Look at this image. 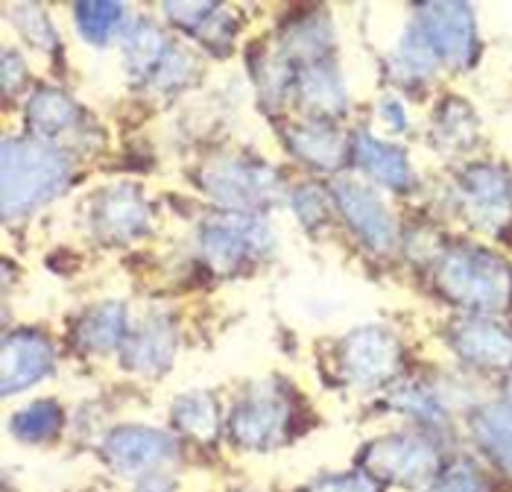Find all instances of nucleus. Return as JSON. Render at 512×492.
<instances>
[{
    "mask_svg": "<svg viewBox=\"0 0 512 492\" xmlns=\"http://www.w3.org/2000/svg\"><path fill=\"white\" fill-rule=\"evenodd\" d=\"M264 235L267 232L258 229V223H249L243 217H220L205 229L202 246L214 267L232 270L246 252H252L258 246V241H267Z\"/></svg>",
    "mask_w": 512,
    "mask_h": 492,
    "instance_id": "nucleus-9",
    "label": "nucleus"
},
{
    "mask_svg": "<svg viewBox=\"0 0 512 492\" xmlns=\"http://www.w3.org/2000/svg\"><path fill=\"white\" fill-rule=\"evenodd\" d=\"M431 492H480V484L474 481L472 475H454V478L442 481V484Z\"/></svg>",
    "mask_w": 512,
    "mask_h": 492,
    "instance_id": "nucleus-25",
    "label": "nucleus"
},
{
    "mask_svg": "<svg viewBox=\"0 0 512 492\" xmlns=\"http://www.w3.org/2000/svg\"><path fill=\"white\" fill-rule=\"evenodd\" d=\"M290 147L299 159L314 167H337L346 153L343 138L328 126H299L296 132H290Z\"/></svg>",
    "mask_w": 512,
    "mask_h": 492,
    "instance_id": "nucleus-13",
    "label": "nucleus"
},
{
    "mask_svg": "<svg viewBox=\"0 0 512 492\" xmlns=\"http://www.w3.org/2000/svg\"><path fill=\"white\" fill-rule=\"evenodd\" d=\"M79 27L91 41H106L109 33L115 30L120 18V6L112 3H85L77 9Z\"/></svg>",
    "mask_w": 512,
    "mask_h": 492,
    "instance_id": "nucleus-22",
    "label": "nucleus"
},
{
    "mask_svg": "<svg viewBox=\"0 0 512 492\" xmlns=\"http://www.w3.org/2000/svg\"><path fill=\"white\" fill-rule=\"evenodd\" d=\"M53 367L50 343L36 331H18L3 343V393L36 384Z\"/></svg>",
    "mask_w": 512,
    "mask_h": 492,
    "instance_id": "nucleus-7",
    "label": "nucleus"
},
{
    "mask_svg": "<svg viewBox=\"0 0 512 492\" xmlns=\"http://www.w3.org/2000/svg\"><path fill=\"white\" fill-rule=\"evenodd\" d=\"M337 203L346 211V220L355 226L369 244H390V238H393L390 217H387V211L381 208V203L366 188H360L357 182H340L337 185Z\"/></svg>",
    "mask_w": 512,
    "mask_h": 492,
    "instance_id": "nucleus-10",
    "label": "nucleus"
},
{
    "mask_svg": "<svg viewBox=\"0 0 512 492\" xmlns=\"http://www.w3.org/2000/svg\"><path fill=\"white\" fill-rule=\"evenodd\" d=\"M369 466L398 484H419L436 466V449L419 437H390L369 449Z\"/></svg>",
    "mask_w": 512,
    "mask_h": 492,
    "instance_id": "nucleus-4",
    "label": "nucleus"
},
{
    "mask_svg": "<svg viewBox=\"0 0 512 492\" xmlns=\"http://www.w3.org/2000/svg\"><path fill=\"white\" fill-rule=\"evenodd\" d=\"M120 334H123V308L115 302H106L100 308H94L82 326H79V343L85 349H97L106 352L112 346H118Z\"/></svg>",
    "mask_w": 512,
    "mask_h": 492,
    "instance_id": "nucleus-16",
    "label": "nucleus"
},
{
    "mask_svg": "<svg viewBox=\"0 0 512 492\" xmlns=\"http://www.w3.org/2000/svg\"><path fill=\"white\" fill-rule=\"evenodd\" d=\"M170 355H173L170 328L153 323V326L144 328L135 337V343L129 346V367L141 369V372H158V369L167 367Z\"/></svg>",
    "mask_w": 512,
    "mask_h": 492,
    "instance_id": "nucleus-15",
    "label": "nucleus"
},
{
    "mask_svg": "<svg viewBox=\"0 0 512 492\" xmlns=\"http://www.w3.org/2000/svg\"><path fill=\"white\" fill-rule=\"evenodd\" d=\"M445 293L472 308H504L512 296V273L492 255L460 252L442 264Z\"/></svg>",
    "mask_w": 512,
    "mask_h": 492,
    "instance_id": "nucleus-2",
    "label": "nucleus"
},
{
    "mask_svg": "<svg viewBox=\"0 0 512 492\" xmlns=\"http://www.w3.org/2000/svg\"><path fill=\"white\" fill-rule=\"evenodd\" d=\"M322 197L316 194L314 188H302L299 194H296V211H299V217L305 220V223H316L319 217H322Z\"/></svg>",
    "mask_w": 512,
    "mask_h": 492,
    "instance_id": "nucleus-24",
    "label": "nucleus"
},
{
    "mask_svg": "<svg viewBox=\"0 0 512 492\" xmlns=\"http://www.w3.org/2000/svg\"><path fill=\"white\" fill-rule=\"evenodd\" d=\"M205 185L226 203L258 205L273 197L276 176L261 164L217 162L205 170Z\"/></svg>",
    "mask_w": 512,
    "mask_h": 492,
    "instance_id": "nucleus-6",
    "label": "nucleus"
},
{
    "mask_svg": "<svg viewBox=\"0 0 512 492\" xmlns=\"http://www.w3.org/2000/svg\"><path fill=\"white\" fill-rule=\"evenodd\" d=\"M144 205L141 197L129 188H118V191H109L100 205H97V223L106 235H120V238H129L135 235L141 226H144Z\"/></svg>",
    "mask_w": 512,
    "mask_h": 492,
    "instance_id": "nucleus-12",
    "label": "nucleus"
},
{
    "mask_svg": "<svg viewBox=\"0 0 512 492\" xmlns=\"http://www.w3.org/2000/svg\"><path fill=\"white\" fill-rule=\"evenodd\" d=\"M74 115H77V106L62 91H39L30 103V123L41 135L68 129L74 123Z\"/></svg>",
    "mask_w": 512,
    "mask_h": 492,
    "instance_id": "nucleus-18",
    "label": "nucleus"
},
{
    "mask_svg": "<svg viewBox=\"0 0 512 492\" xmlns=\"http://www.w3.org/2000/svg\"><path fill=\"white\" fill-rule=\"evenodd\" d=\"M173 416H176L179 428H182L185 434L197 437V440H214V434H217V422H220L217 405H214V399L205 396V393L182 396L176 410H173Z\"/></svg>",
    "mask_w": 512,
    "mask_h": 492,
    "instance_id": "nucleus-17",
    "label": "nucleus"
},
{
    "mask_svg": "<svg viewBox=\"0 0 512 492\" xmlns=\"http://www.w3.org/2000/svg\"><path fill=\"white\" fill-rule=\"evenodd\" d=\"M15 437L27 440V443H41L50 440L59 428H62V410L53 402H36L27 410H21L15 416Z\"/></svg>",
    "mask_w": 512,
    "mask_h": 492,
    "instance_id": "nucleus-20",
    "label": "nucleus"
},
{
    "mask_svg": "<svg viewBox=\"0 0 512 492\" xmlns=\"http://www.w3.org/2000/svg\"><path fill=\"white\" fill-rule=\"evenodd\" d=\"M141 492H170V484L167 481H153V484H147Z\"/></svg>",
    "mask_w": 512,
    "mask_h": 492,
    "instance_id": "nucleus-26",
    "label": "nucleus"
},
{
    "mask_svg": "<svg viewBox=\"0 0 512 492\" xmlns=\"http://www.w3.org/2000/svg\"><path fill=\"white\" fill-rule=\"evenodd\" d=\"M287 405L276 393L246 399L229 419V434L246 449L276 446L287 428Z\"/></svg>",
    "mask_w": 512,
    "mask_h": 492,
    "instance_id": "nucleus-3",
    "label": "nucleus"
},
{
    "mask_svg": "<svg viewBox=\"0 0 512 492\" xmlns=\"http://www.w3.org/2000/svg\"><path fill=\"white\" fill-rule=\"evenodd\" d=\"M474 431L483 449L507 472H512V408H504V405L483 408L474 419Z\"/></svg>",
    "mask_w": 512,
    "mask_h": 492,
    "instance_id": "nucleus-14",
    "label": "nucleus"
},
{
    "mask_svg": "<svg viewBox=\"0 0 512 492\" xmlns=\"http://www.w3.org/2000/svg\"><path fill=\"white\" fill-rule=\"evenodd\" d=\"M173 440L156 428L129 425L118 428L106 440V457L120 472H147L173 457Z\"/></svg>",
    "mask_w": 512,
    "mask_h": 492,
    "instance_id": "nucleus-5",
    "label": "nucleus"
},
{
    "mask_svg": "<svg viewBox=\"0 0 512 492\" xmlns=\"http://www.w3.org/2000/svg\"><path fill=\"white\" fill-rule=\"evenodd\" d=\"M434 12L439 18L431 21V33H434L439 50L448 59L463 56L466 44H469V21H463V9L460 6H436Z\"/></svg>",
    "mask_w": 512,
    "mask_h": 492,
    "instance_id": "nucleus-19",
    "label": "nucleus"
},
{
    "mask_svg": "<svg viewBox=\"0 0 512 492\" xmlns=\"http://www.w3.org/2000/svg\"><path fill=\"white\" fill-rule=\"evenodd\" d=\"M463 355L483 367H510L512 364V334L501 326L489 323H469L457 337Z\"/></svg>",
    "mask_w": 512,
    "mask_h": 492,
    "instance_id": "nucleus-11",
    "label": "nucleus"
},
{
    "mask_svg": "<svg viewBox=\"0 0 512 492\" xmlns=\"http://www.w3.org/2000/svg\"><path fill=\"white\" fill-rule=\"evenodd\" d=\"M395 361H398L395 340L378 328L355 331L343 346V367L355 381L363 384L384 381L395 369Z\"/></svg>",
    "mask_w": 512,
    "mask_h": 492,
    "instance_id": "nucleus-8",
    "label": "nucleus"
},
{
    "mask_svg": "<svg viewBox=\"0 0 512 492\" xmlns=\"http://www.w3.org/2000/svg\"><path fill=\"white\" fill-rule=\"evenodd\" d=\"M360 159H363V164H366L378 179H384V182L398 185V182L404 179V159H401V153H395L393 147H384V144H378V141L363 138V141H360Z\"/></svg>",
    "mask_w": 512,
    "mask_h": 492,
    "instance_id": "nucleus-21",
    "label": "nucleus"
},
{
    "mask_svg": "<svg viewBox=\"0 0 512 492\" xmlns=\"http://www.w3.org/2000/svg\"><path fill=\"white\" fill-rule=\"evenodd\" d=\"M71 176L68 159L47 144L6 141L3 147V208L24 214L50 200Z\"/></svg>",
    "mask_w": 512,
    "mask_h": 492,
    "instance_id": "nucleus-1",
    "label": "nucleus"
},
{
    "mask_svg": "<svg viewBox=\"0 0 512 492\" xmlns=\"http://www.w3.org/2000/svg\"><path fill=\"white\" fill-rule=\"evenodd\" d=\"M305 492H375V484L363 475H337V478H322Z\"/></svg>",
    "mask_w": 512,
    "mask_h": 492,
    "instance_id": "nucleus-23",
    "label": "nucleus"
}]
</instances>
